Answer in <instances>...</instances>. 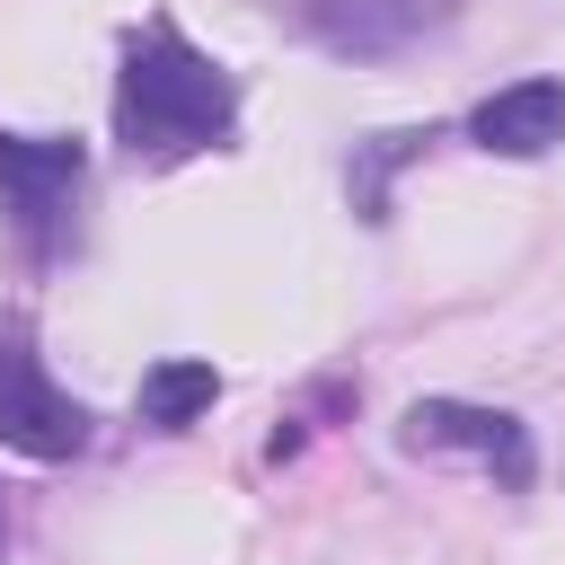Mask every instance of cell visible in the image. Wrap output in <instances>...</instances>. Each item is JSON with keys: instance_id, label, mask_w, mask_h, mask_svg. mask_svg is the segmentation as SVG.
<instances>
[{"instance_id": "cell-1", "label": "cell", "mask_w": 565, "mask_h": 565, "mask_svg": "<svg viewBox=\"0 0 565 565\" xmlns=\"http://www.w3.org/2000/svg\"><path fill=\"white\" fill-rule=\"evenodd\" d=\"M238 132V79L185 44V26L168 9H150L124 35V71H115V141L141 168H177L194 150H221Z\"/></svg>"}, {"instance_id": "cell-8", "label": "cell", "mask_w": 565, "mask_h": 565, "mask_svg": "<svg viewBox=\"0 0 565 565\" xmlns=\"http://www.w3.org/2000/svg\"><path fill=\"white\" fill-rule=\"evenodd\" d=\"M424 141H433V132H371V141H353L344 185H353V212H362V221H388V177H397Z\"/></svg>"}, {"instance_id": "cell-3", "label": "cell", "mask_w": 565, "mask_h": 565, "mask_svg": "<svg viewBox=\"0 0 565 565\" xmlns=\"http://www.w3.org/2000/svg\"><path fill=\"white\" fill-rule=\"evenodd\" d=\"M0 450H18V459H79L88 450V406L71 388H53V371L18 318L0 327Z\"/></svg>"}, {"instance_id": "cell-6", "label": "cell", "mask_w": 565, "mask_h": 565, "mask_svg": "<svg viewBox=\"0 0 565 565\" xmlns=\"http://www.w3.org/2000/svg\"><path fill=\"white\" fill-rule=\"evenodd\" d=\"M468 141L494 159H547L565 141V79H512L468 115Z\"/></svg>"}, {"instance_id": "cell-2", "label": "cell", "mask_w": 565, "mask_h": 565, "mask_svg": "<svg viewBox=\"0 0 565 565\" xmlns=\"http://www.w3.org/2000/svg\"><path fill=\"white\" fill-rule=\"evenodd\" d=\"M79 177H88L79 141H62V132H0V212H9V230H18V247L35 265H53L71 247Z\"/></svg>"}, {"instance_id": "cell-7", "label": "cell", "mask_w": 565, "mask_h": 565, "mask_svg": "<svg viewBox=\"0 0 565 565\" xmlns=\"http://www.w3.org/2000/svg\"><path fill=\"white\" fill-rule=\"evenodd\" d=\"M212 397H221V371H212V362H194V353H168V362H150V371H141V424H159V433L194 424Z\"/></svg>"}, {"instance_id": "cell-5", "label": "cell", "mask_w": 565, "mask_h": 565, "mask_svg": "<svg viewBox=\"0 0 565 565\" xmlns=\"http://www.w3.org/2000/svg\"><path fill=\"white\" fill-rule=\"evenodd\" d=\"M397 441H406V450H468V459H486V468H494V486H503V494H530V486H539V441H530V424H521V415H503V406L415 397V406H406V424H397Z\"/></svg>"}, {"instance_id": "cell-4", "label": "cell", "mask_w": 565, "mask_h": 565, "mask_svg": "<svg viewBox=\"0 0 565 565\" xmlns=\"http://www.w3.org/2000/svg\"><path fill=\"white\" fill-rule=\"evenodd\" d=\"M274 18L335 62H388L424 35H441L459 18V0H274Z\"/></svg>"}, {"instance_id": "cell-9", "label": "cell", "mask_w": 565, "mask_h": 565, "mask_svg": "<svg viewBox=\"0 0 565 565\" xmlns=\"http://www.w3.org/2000/svg\"><path fill=\"white\" fill-rule=\"evenodd\" d=\"M0 539H9V503H0Z\"/></svg>"}]
</instances>
